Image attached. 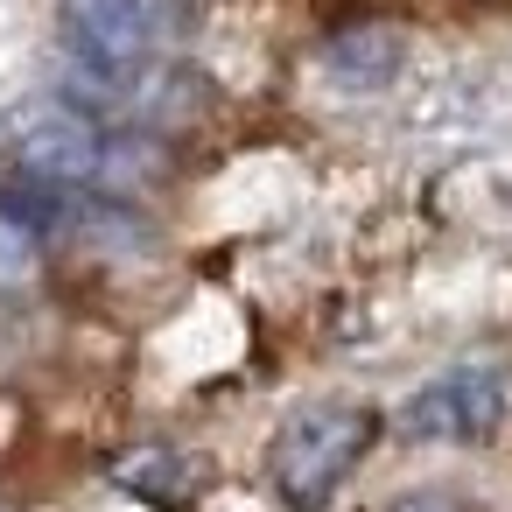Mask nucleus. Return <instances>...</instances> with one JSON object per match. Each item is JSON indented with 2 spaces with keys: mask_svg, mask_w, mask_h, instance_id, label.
<instances>
[{
  "mask_svg": "<svg viewBox=\"0 0 512 512\" xmlns=\"http://www.w3.org/2000/svg\"><path fill=\"white\" fill-rule=\"evenodd\" d=\"M379 512H470L463 498H449V491H400L393 505H379Z\"/></svg>",
  "mask_w": 512,
  "mask_h": 512,
  "instance_id": "8",
  "label": "nucleus"
},
{
  "mask_svg": "<svg viewBox=\"0 0 512 512\" xmlns=\"http://www.w3.org/2000/svg\"><path fill=\"white\" fill-rule=\"evenodd\" d=\"M498 421H505V372L498 365H449L400 400L393 435L428 442V449H456V442H484Z\"/></svg>",
  "mask_w": 512,
  "mask_h": 512,
  "instance_id": "2",
  "label": "nucleus"
},
{
  "mask_svg": "<svg viewBox=\"0 0 512 512\" xmlns=\"http://www.w3.org/2000/svg\"><path fill=\"white\" fill-rule=\"evenodd\" d=\"M386 435V414L372 400L330 393V400H302L274 442H267V484L288 512H330L337 491L351 484V470L372 456V442Z\"/></svg>",
  "mask_w": 512,
  "mask_h": 512,
  "instance_id": "1",
  "label": "nucleus"
},
{
  "mask_svg": "<svg viewBox=\"0 0 512 512\" xmlns=\"http://www.w3.org/2000/svg\"><path fill=\"white\" fill-rule=\"evenodd\" d=\"M64 15H71L78 50L120 71H134L162 43V0H64Z\"/></svg>",
  "mask_w": 512,
  "mask_h": 512,
  "instance_id": "4",
  "label": "nucleus"
},
{
  "mask_svg": "<svg viewBox=\"0 0 512 512\" xmlns=\"http://www.w3.org/2000/svg\"><path fill=\"white\" fill-rule=\"evenodd\" d=\"M407 71V36L393 22H351L323 43V78L337 92H386Z\"/></svg>",
  "mask_w": 512,
  "mask_h": 512,
  "instance_id": "6",
  "label": "nucleus"
},
{
  "mask_svg": "<svg viewBox=\"0 0 512 512\" xmlns=\"http://www.w3.org/2000/svg\"><path fill=\"white\" fill-rule=\"evenodd\" d=\"M99 127H92V113H78L71 99H57V106H29L22 120H15V162L36 176V183H99Z\"/></svg>",
  "mask_w": 512,
  "mask_h": 512,
  "instance_id": "3",
  "label": "nucleus"
},
{
  "mask_svg": "<svg viewBox=\"0 0 512 512\" xmlns=\"http://www.w3.org/2000/svg\"><path fill=\"white\" fill-rule=\"evenodd\" d=\"M36 267H43V246H36V232L15 218V211H0V288H29L36 281Z\"/></svg>",
  "mask_w": 512,
  "mask_h": 512,
  "instance_id": "7",
  "label": "nucleus"
},
{
  "mask_svg": "<svg viewBox=\"0 0 512 512\" xmlns=\"http://www.w3.org/2000/svg\"><path fill=\"white\" fill-rule=\"evenodd\" d=\"M106 484L148 512H190L204 491V463L190 449H169V442H134V449L106 456Z\"/></svg>",
  "mask_w": 512,
  "mask_h": 512,
  "instance_id": "5",
  "label": "nucleus"
}]
</instances>
